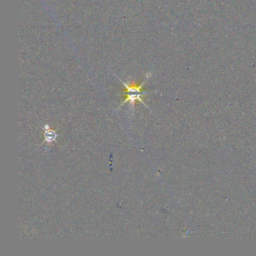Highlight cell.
Masks as SVG:
<instances>
[{
	"label": "cell",
	"instance_id": "obj_1",
	"mask_svg": "<svg viewBox=\"0 0 256 256\" xmlns=\"http://www.w3.org/2000/svg\"><path fill=\"white\" fill-rule=\"evenodd\" d=\"M116 76L118 79H119L120 82L124 84V90L122 91L124 92V96L125 98L124 100V102L120 104V107L122 106V104H125L126 102H130L131 106H132V107L134 108V104H136V102L138 101L140 102H142V104H144V106H146V108H148V106H146V103L144 101L142 97L148 95V94H150V92H146V91H144L143 86L146 83V80L145 82H142L140 84H139L134 83H130V84H128L125 83V82H122L120 78Z\"/></svg>",
	"mask_w": 256,
	"mask_h": 256
},
{
	"label": "cell",
	"instance_id": "obj_2",
	"mask_svg": "<svg viewBox=\"0 0 256 256\" xmlns=\"http://www.w3.org/2000/svg\"><path fill=\"white\" fill-rule=\"evenodd\" d=\"M44 142L52 144L53 142H56L58 134L55 130H52L48 125H46L44 126Z\"/></svg>",
	"mask_w": 256,
	"mask_h": 256
}]
</instances>
